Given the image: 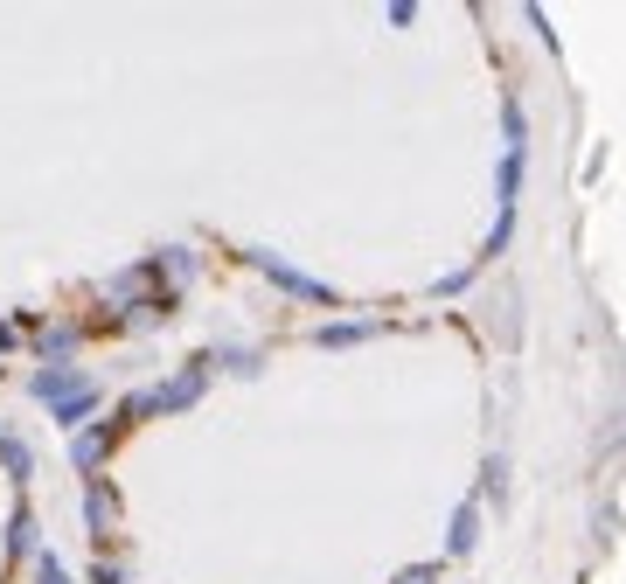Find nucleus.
Segmentation results:
<instances>
[{
  "label": "nucleus",
  "mask_w": 626,
  "mask_h": 584,
  "mask_svg": "<svg viewBox=\"0 0 626 584\" xmlns=\"http://www.w3.org/2000/svg\"><path fill=\"white\" fill-rule=\"evenodd\" d=\"M251 258H258V272H272L293 299H307V306H334V286H320V279H307V272H293L286 258H272V251H251Z\"/></svg>",
  "instance_id": "1"
},
{
  "label": "nucleus",
  "mask_w": 626,
  "mask_h": 584,
  "mask_svg": "<svg viewBox=\"0 0 626 584\" xmlns=\"http://www.w3.org/2000/svg\"><path fill=\"white\" fill-rule=\"evenodd\" d=\"M202 383H209V355H202V362H188L167 390H147V404H154V411H181V404H195V390H202Z\"/></svg>",
  "instance_id": "2"
},
{
  "label": "nucleus",
  "mask_w": 626,
  "mask_h": 584,
  "mask_svg": "<svg viewBox=\"0 0 626 584\" xmlns=\"http://www.w3.org/2000/svg\"><path fill=\"white\" fill-rule=\"evenodd\" d=\"M28 390H35L42 404H63V397H77V390H84V376H77V369H42Z\"/></svg>",
  "instance_id": "3"
},
{
  "label": "nucleus",
  "mask_w": 626,
  "mask_h": 584,
  "mask_svg": "<svg viewBox=\"0 0 626 584\" xmlns=\"http://www.w3.org/2000/svg\"><path fill=\"white\" fill-rule=\"evenodd\" d=\"M473 543H480V501H460V515H453V536H446V557H467Z\"/></svg>",
  "instance_id": "4"
},
{
  "label": "nucleus",
  "mask_w": 626,
  "mask_h": 584,
  "mask_svg": "<svg viewBox=\"0 0 626 584\" xmlns=\"http://www.w3.org/2000/svg\"><path fill=\"white\" fill-rule=\"evenodd\" d=\"M84 515H91V529H98V557H105V536H112V522H119V501H112V487H91Z\"/></svg>",
  "instance_id": "5"
},
{
  "label": "nucleus",
  "mask_w": 626,
  "mask_h": 584,
  "mask_svg": "<svg viewBox=\"0 0 626 584\" xmlns=\"http://www.w3.org/2000/svg\"><path fill=\"white\" fill-rule=\"evenodd\" d=\"M91 411H98V390H91V383H84L77 397H63V404H49V418H56V425H84Z\"/></svg>",
  "instance_id": "6"
},
{
  "label": "nucleus",
  "mask_w": 626,
  "mask_h": 584,
  "mask_svg": "<svg viewBox=\"0 0 626 584\" xmlns=\"http://www.w3.org/2000/svg\"><path fill=\"white\" fill-rule=\"evenodd\" d=\"M7 550H14V557H28V550H35V515H28V501H21V508H14V522H7Z\"/></svg>",
  "instance_id": "7"
},
{
  "label": "nucleus",
  "mask_w": 626,
  "mask_h": 584,
  "mask_svg": "<svg viewBox=\"0 0 626 584\" xmlns=\"http://www.w3.org/2000/svg\"><path fill=\"white\" fill-rule=\"evenodd\" d=\"M362 334H376V320H341V327H320V348H348Z\"/></svg>",
  "instance_id": "8"
},
{
  "label": "nucleus",
  "mask_w": 626,
  "mask_h": 584,
  "mask_svg": "<svg viewBox=\"0 0 626 584\" xmlns=\"http://www.w3.org/2000/svg\"><path fill=\"white\" fill-rule=\"evenodd\" d=\"M0 466H7L14 480H28V473H35V459H28V445H21V438H7V432H0Z\"/></svg>",
  "instance_id": "9"
},
{
  "label": "nucleus",
  "mask_w": 626,
  "mask_h": 584,
  "mask_svg": "<svg viewBox=\"0 0 626 584\" xmlns=\"http://www.w3.org/2000/svg\"><path fill=\"white\" fill-rule=\"evenodd\" d=\"M35 584H70V571H63V564L42 550V557H35Z\"/></svg>",
  "instance_id": "10"
},
{
  "label": "nucleus",
  "mask_w": 626,
  "mask_h": 584,
  "mask_svg": "<svg viewBox=\"0 0 626 584\" xmlns=\"http://www.w3.org/2000/svg\"><path fill=\"white\" fill-rule=\"evenodd\" d=\"M397 584H439V564H411V571H404Z\"/></svg>",
  "instance_id": "11"
},
{
  "label": "nucleus",
  "mask_w": 626,
  "mask_h": 584,
  "mask_svg": "<svg viewBox=\"0 0 626 584\" xmlns=\"http://www.w3.org/2000/svg\"><path fill=\"white\" fill-rule=\"evenodd\" d=\"M91 584H119V564H112V557H98V564H91Z\"/></svg>",
  "instance_id": "12"
},
{
  "label": "nucleus",
  "mask_w": 626,
  "mask_h": 584,
  "mask_svg": "<svg viewBox=\"0 0 626 584\" xmlns=\"http://www.w3.org/2000/svg\"><path fill=\"white\" fill-rule=\"evenodd\" d=\"M0 348H14V327H7V320H0Z\"/></svg>",
  "instance_id": "13"
}]
</instances>
